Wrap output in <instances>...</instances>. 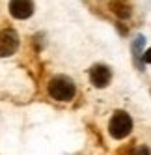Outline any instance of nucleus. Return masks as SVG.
I'll use <instances>...</instances> for the list:
<instances>
[{
  "label": "nucleus",
  "instance_id": "nucleus-1",
  "mask_svg": "<svg viewBox=\"0 0 151 155\" xmlns=\"http://www.w3.org/2000/svg\"><path fill=\"white\" fill-rule=\"evenodd\" d=\"M75 92H77V88H75V82L69 77L60 75V77H54L49 82V94L56 101H71L75 97Z\"/></svg>",
  "mask_w": 151,
  "mask_h": 155
},
{
  "label": "nucleus",
  "instance_id": "nucleus-2",
  "mask_svg": "<svg viewBox=\"0 0 151 155\" xmlns=\"http://www.w3.org/2000/svg\"><path fill=\"white\" fill-rule=\"evenodd\" d=\"M108 131H110V135L114 138H125L129 133L133 131V120L131 116H129L127 112H123V110H117V112L112 116L110 120V124H108Z\"/></svg>",
  "mask_w": 151,
  "mask_h": 155
},
{
  "label": "nucleus",
  "instance_id": "nucleus-3",
  "mask_svg": "<svg viewBox=\"0 0 151 155\" xmlns=\"http://www.w3.org/2000/svg\"><path fill=\"white\" fill-rule=\"evenodd\" d=\"M19 47V36L17 32L8 28L0 32V56H11Z\"/></svg>",
  "mask_w": 151,
  "mask_h": 155
},
{
  "label": "nucleus",
  "instance_id": "nucleus-4",
  "mask_svg": "<svg viewBox=\"0 0 151 155\" xmlns=\"http://www.w3.org/2000/svg\"><path fill=\"white\" fill-rule=\"evenodd\" d=\"M90 79H92V84L97 86V88H104L108 86L110 79H112V71L103 64H97L90 69Z\"/></svg>",
  "mask_w": 151,
  "mask_h": 155
},
{
  "label": "nucleus",
  "instance_id": "nucleus-5",
  "mask_svg": "<svg viewBox=\"0 0 151 155\" xmlns=\"http://www.w3.org/2000/svg\"><path fill=\"white\" fill-rule=\"evenodd\" d=\"M9 13L15 19H28L34 13V2L32 0H11L9 2Z\"/></svg>",
  "mask_w": 151,
  "mask_h": 155
},
{
  "label": "nucleus",
  "instance_id": "nucleus-6",
  "mask_svg": "<svg viewBox=\"0 0 151 155\" xmlns=\"http://www.w3.org/2000/svg\"><path fill=\"white\" fill-rule=\"evenodd\" d=\"M134 155H149V148L147 146H142V148H138V151Z\"/></svg>",
  "mask_w": 151,
  "mask_h": 155
}]
</instances>
